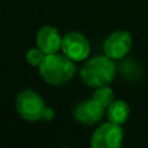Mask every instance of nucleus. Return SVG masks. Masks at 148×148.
I'll use <instances>...</instances> for the list:
<instances>
[{
    "label": "nucleus",
    "mask_w": 148,
    "mask_h": 148,
    "mask_svg": "<svg viewBox=\"0 0 148 148\" xmlns=\"http://www.w3.org/2000/svg\"><path fill=\"white\" fill-rule=\"evenodd\" d=\"M75 72L77 68L74 65V61L64 53L46 55L42 65L39 66V73L43 81L52 86H61L69 82Z\"/></svg>",
    "instance_id": "nucleus-1"
},
{
    "label": "nucleus",
    "mask_w": 148,
    "mask_h": 148,
    "mask_svg": "<svg viewBox=\"0 0 148 148\" xmlns=\"http://www.w3.org/2000/svg\"><path fill=\"white\" fill-rule=\"evenodd\" d=\"M116 65L108 56H96L88 60L81 70V79L90 87L108 86L114 79Z\"/></svg>",
    "instance_id": "nucleus-2"
},
{
    "label": "nucleus",
    "mask_w": 148,
    "mask_h": 148,
    "mask_svg": "<svg viewBox=\"0 0 148 148\" xmlns=\"http://www.w3.org/2000/svg\"><path fill=\"white\" fill-rule=\"evenodd\" d=\"M16 109L23 120L35 122V121L42 120L46 104L42 96L35 91L23 90L16 97Z\"/></svg>",
    "instance_id": "nucleus-3"
},
{
    "label": "nucleus",
    "mask_w": 148,
    "mask_h": 148,
    "mask_svg": "<svg viewBox=\"0 0 148 148\" xmlns=\"http://www.w3.org/2000/svg\"><path fill=\"white\" fill-rule=\"evenodd\" d=\"M123 131L121 125L113 122L103 123L95 130L91 138V148H121Z\"/></svg>",
    "instance_id": "nucleus-4"
},
{
    "label": "nucleus",
    "mask_w": 148,
    "mask_h": 148,
    "mask_svg": "<svg viewBox=\"0 0 148 148\" xmlns=\"http://www.w3.org/2000/svg\"><path fill=\"white\" fill-rule=\"evenodd\" d=\"M61 51L73 61H82L90 55V43L83 34L70 31L62 36Z\"/></svg>",
    "instance_id": "nucleus-5"
},
{
    "label": "nucleus",
    "mask_w": 148,
    "mask_h": 148,
    "mask_svg": "<svg viewBox=\"0 0 148 148\" xmlns=\"http://www.w3.org/2000/svg\"><path fill=\"white\" fill-rule=\"evenodd\" d=\"M133 38L130 33L117 30L112 33L104 42V53L112 60H121L130 52Z\"/></svg>",
    "instance_id": "nucleus-6"
},
{
    "label": "nucleus",
    "mask_w": 148,
    "mask_h": 148,
    "mask_svg": "<svg viewBox=\"0 0 148 148\" xmlns=\"http://www.w3.org/2000/svg\"><path fill=\"white\" fill-rule=\"evenodd\" d=\"M104 109L100 104H97L94 99L83 100L81 101L73 110L74 118L78 122L84 125H95L104 116Z\"/></svg>",
    "instance_id": "nucleus-7"
},
{
    "label": "nucleus",
    "mask_w": 148,
    "mask_h": 148,
    "mask_svg": "<svg viewBox=\"0 0 148 148\" xmlns=\"http://www.w3.org/2000/svg\"><path fill=\"white\" fill-rule=\"evenodd\" d=\"M62 36L53 26H43L36 34V47L46 55L57 53L61 49Z\"/></svg>",
    "instance_id": "nucleus-8"
},
{
    "label": "nucleus",
    "mask_w": 148,
    "mask_h": 148,
    "mask_svg": "<svg viewBox=\"0 0 148 148\" xmlns=\"http://www.w3.org/2000/svg\"><path fill=\"white\" fill-rule=\"evenodd\" d=\"M130 114L129 104L123 100H114L108 107V120L117 125H123Z\"/></svg>",
    "instance_id": "nucleus-9"
},
{
    "label": "nucleus",
    "mask_w": 148,
    "mask_h": 148,
    "mask_svg": "<svg viewBox=\"0 0 148 148\" xmlns=\"http://www.w3.org/2000/svg\"><path fill=\"white\" fill-rule=\"evenodd\" d=\"M92 99H94L97 104L101 105L103 108H108L113 101H114V94H113L112 88L108 86L96 87Z\"/></svg>",
    "instance_id": "nucleus-10"
},
{
    "label": "nucleus",
    "mask_w": 148,
    "mask_h": 148,
    "mask_svg": "<svg viewBox=\"0 0 148 148\" xmlns=\"http://www.w3.org/2000/svg\"><path fill=\"white\" fill-rule=\"evenodd\" d=\"M44 57H46V53L43 51H40L39 48H31L26 53V61L33 66H40Z\"/></svg>",
    "instance_id": "nucleus-11"
},
{
    "label": "nucleus",
    "mask_w": 148,
    "mask_h": 148,
    "mask_svg": "<svg viewBox=\"0 0 148 148\" xmlns=\"http://www.w3.org/2000/svg\"><path fill=\"white\" fill-rule=\"evenodd\" d=\"M55 117V110L52 109V108H48L46 107V109H44L43 112V116H42V120L44 121H52Z\"/></svg>",
    "instance_id": "nucleus-12"
},
{
    "label": "nucleus",
    "mask_w": 148,
    "mask_h": 148,
    "mask_svg": "<svg viewBox=\"0 0 148 148\" xmlns=\"http://www.w3.org/2000/svg\"><path fill=\"white\" fill-rule=\"evenodd\" d=\"M64 148H68V147H64Z\"/></svg>",
    "instance_id": "nucleus-13"
}]
</instances>
